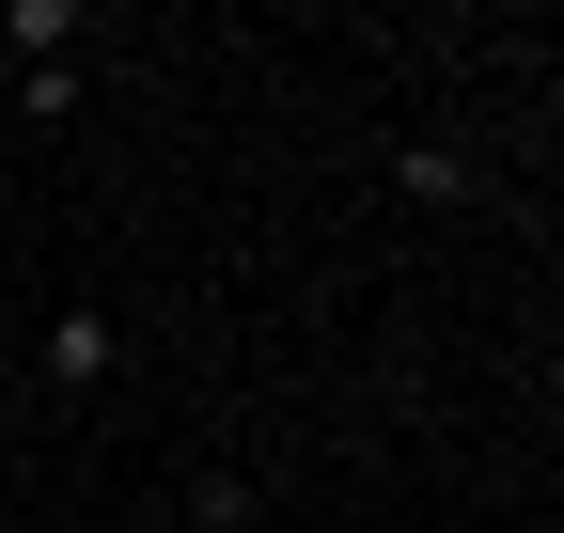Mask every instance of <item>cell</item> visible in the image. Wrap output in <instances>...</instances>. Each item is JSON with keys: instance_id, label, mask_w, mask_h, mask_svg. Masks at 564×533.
I'll list each match as a JSON object with an SVG mask.
<instances>
[{"instance_id": "obj_1", "label": "cell", "mask_w": 564, "mask_h": 533, "mask_svg": "<svg viewBox=\"0 0 564 533\" xmlns=\"http://www.w3.org/2000/svg\"><path fill=\"white\" fill-rule=\"evenodd\" d=\"M32 377L63 392V409H95V392L126 377V329H110V298H63V314L32 329Z\"/></svg>"}, {"instance_id": "obj_2", "label": "cell", "mask_w": 564, "mask_h": 533, "mask_svg": "<svg viewBox=\"0 0 564 533\" xmlns=\"http://www.w3.org/2000/svg\"><path fill=\"white\" fill-rule=\"evenodd\" d=\"M392 188H408L423 220H455V205H486V157L470 142H392Z\"/></svg>"}, {"instance_id": "obj_3", "label": "cell", "mask_w": 564, "mask_h": 533, "mask_svg": "<svg viewBox=\"0 0 564 533\" xmlns=\"http://www.w3.org/2000/svg\"><path fill=\"white\" fill-rule=\"evenodd\" d=\"M79 32H95V0H17V17H0V47H17V63H63Z\"/></svg>"}, {"instance_id": "obj_4", "label": "cell", "mask_w": 564, "mask_h": 533, "mask_svg": "<svg viewBox=\"0 0 564 533\" xmlns=\"http://www.w3.org/2000/svg\"><path fill=\"white\" fill-rule=\"evenodd\" d=\"M173 533H251V471H204V487H188V518H173Z\"/></svg>"}, {"instance_id": "obj_5", "label": "cell", "mask_w": 564, "mask_h": 533, "mask_svg": "<svg viewBox=\"0 0 564 533\" xmlns=\"http://www.w3.org/2000/svg\"><path fill=\"white\" fill-rule=\"evenodd\" d=\"M486 533H533V518H486Z\"/></svg>"}, {"instance_id": "obj_6", "label": "cell", "mask_w": 564, "mask_h": 533, "mask_svg": "<svg viewBox=\"0 0 564 533\" xmlns=\"http://www.w3.org/2000/svg\"><path fill=\"white\" fill-rule=\"evenodd\" d=\"M126 533H173V518H126Z\"/></svg>"}]
</instances>
